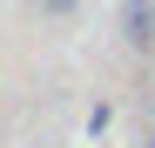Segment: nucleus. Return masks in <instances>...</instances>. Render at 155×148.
<instances>
[{"label":"nucleus","instance_id":"f257e3e1","mask_svg":"<svg viewBox=\"0 0 155 148\" xmlns=\"http://www.w3.org/2000/svg\"><path fill=\"white\" fill-rule=\"evenodd\" d=\"M121 34L128 47H155V0H121Z\"/></svg>","mask_w":155,"mask_h":148},{"label":"nucleus","instance_id":"f03ea898","mask_svg":"<svg viewBox=\"0 0 155 148\" xmlns=\"http://www.w3.org/2000/svg\"><path fill=\"white\" fill-rule=\"evenodd\" d=\"M34 7H41V14H54V20H61V14H74V7H81V0H34Z\"/></svg>","mask_w":155,"mask_h":148},{"label":"nucleus","instance_id":"7ed1b4c3","mask_svg":"<svg viewBox=\"0 0 155 148\" xmlns=\"http://www.w3.org/2000/svg\"><path fill=\"white\" fill-rule=\"evenodd\" d=\"M135 148H155V135H142V141H135Z\"/></svg>","mask_w":155,"mask_h":148}]
</instances>
